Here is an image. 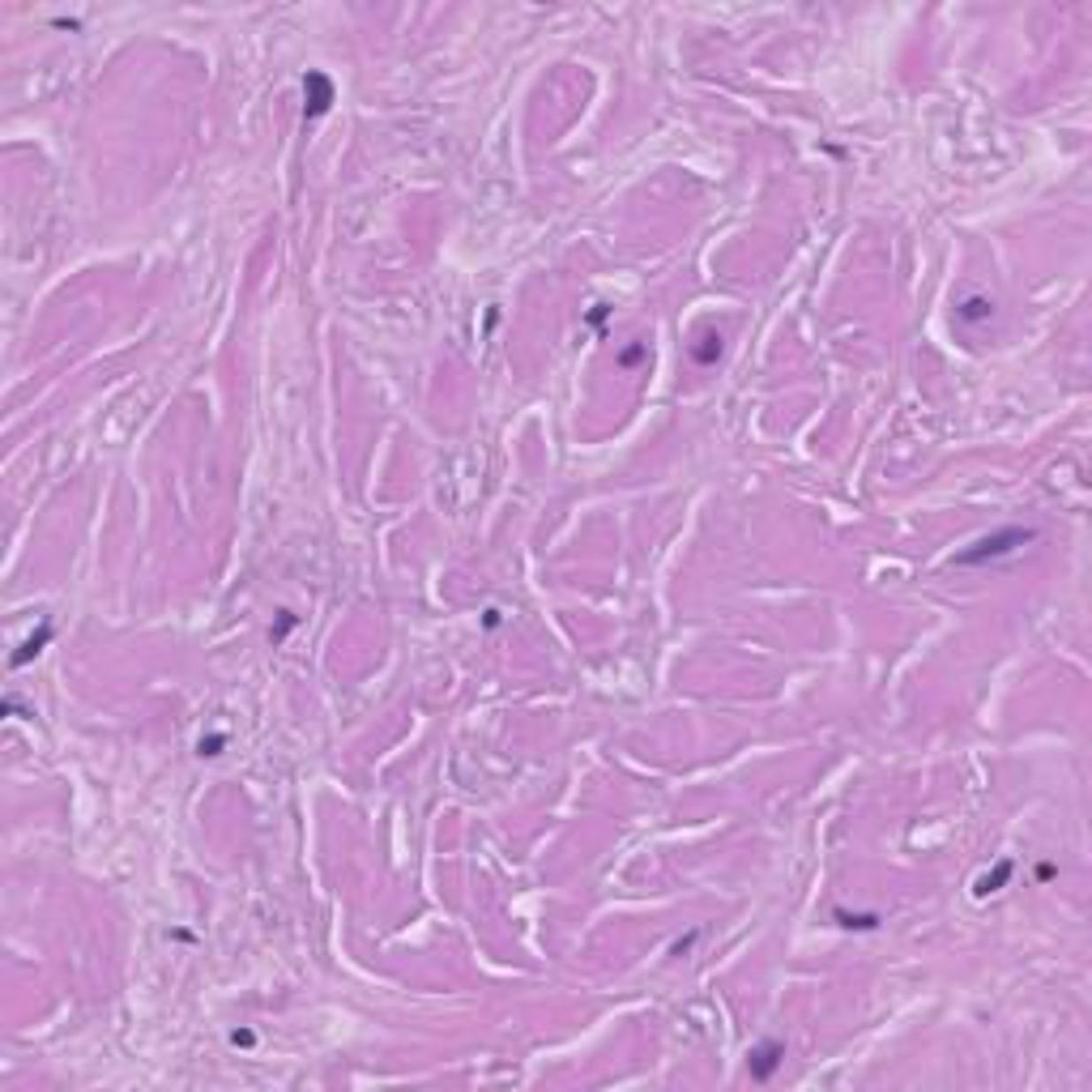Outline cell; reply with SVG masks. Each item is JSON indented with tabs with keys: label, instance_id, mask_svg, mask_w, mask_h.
Returning a JSON list of instances; mask_svg holds the SVG:
<instances>
[{
	"label": "cell",
	"instance_id": "obj_1",
	"mask_svg": "<svg viewBox=\"0 0 1092 1092\" xmlns=\"http://www.w3.org/2000/svg\"><path fill=\"white\" fill-rule=\"evenodd\" d=\"M1033 530H1003V534L995 538H981L973 551H960L956 555V563H986V559H998V555H1012L1016 546H1024V542H1033Z\"/></svg>",
	"mask_w": 1092,
	"mask_h": 1092
},
{
	"label": "cell",
	"instance_id": "obj_2",
	"mask_svg": "<svg viewBox=\"0 0 1092 1092\" xmlns=\"http://www.w3.org/2000/svg\"><path fill=\"white\" fill-rule=\"evenodd\" d=\"M785 1058V1045L781 1042H764L752 1050V1075L755 1080H768L773 1071H777V1063Z\"/></svg>",
	"mask_w": 1092,
	"mask_h": 1092
},
{
	"label": "cell",
	"instance_id": "obj_3",
	"mask_svg": "<svg viewBox=\"0 0 1092 1092\" xmlns=\"http://www.w3.org/2000/svg\"><path fill=\"white\" fill-rule=\"evenodd\" d=\"M960 316H965V320H990V316H995V303H990V299H965V303H960Z\"/></svg>",
	"mask_w": 1092,
	"mask_h": 1092
}]
</instances>
